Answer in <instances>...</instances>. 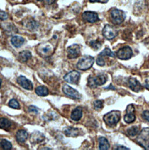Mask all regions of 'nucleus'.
I'll return each instance as SVG.
<instances>
[{"mask_svg":"<svg viewBox=\"0 0 149 150\" xmlns=\"http://www.w3.org/2000/svg\"><path fill=\"white\" fill-rule=\"evenodd\" d=\"M121 112L119 111H112L106 113L104 117L103 120L106 124L110 126L113 127L116 125L121 119Z\"/></svg>","mask_w":149,"mask_h":150,"instance_id":"1","label":"nucleus"},{"mask_svg":"<svg viewBox=\"0 0 149 150\" xmlns=\"http://www.w3.org/2000/svg\"><path fill=\"white\" fill-rule=\"evenodd\" d=\"M94 62V57L90 55L82 57L77 64V68L81 71H86L91 68Z\"/></svg>","mask_w":149,"mask_h":150,"instance_id":"2","label":"nucleus"},{"mask_svg":"<svg viewBox=\"0 0 149 150\" xmlns=\"http://www.w3.org/2000/svg\"><path fill=\"white\" fill-rule=\"evenodd\" d=\"M136 142L145 150H149V127L144 128L141 130Z\"/></svg>","mask_w":149,"mask_h":150,"instance_id":"3","label":"nucleus"},{"mask_svg":"<svg viewBox=\"0 0 149 150\" xmlns=\"http://www.w3.org/2000/svg\"><path fill=\"white\" fill-rule=\"evenodd\" d=\"M107 77L105 75H99L95 77L90 76L88 78V86L93 88H96L97 86L103 85L106 83Z\"/></svg>","mask_w":149,"mask_h":150,"instance_id":"4","label":"nucleus"},{"mask_svg":"<svg viewBox=\"0 0 149 150\" xmlns=\"http://www.w3.org/2000/svg\"><path fill=\"white\" fill-rule=\"evenodd\" d=\"M110 13L112 21L115 25L121 24L125 19V14L122 11L113 9Z\"/></svg>","mask_w":149,"mask_h":150,"instance_id":"5","label":"nucleus"},{"mask_svg":"<svg viewBox=\"0 0 149 150\" xmlns=\"http://www.w3.org/2000/svg\"><path fill=\"white\" fill-rule=\"evenodd\" d=\"M133 51L129 46H124L120 48L116 52V57L121 60H128L132 58Z\"/></svg>","mask_w":149,"mask_h":150,"instance_id":"6","label":"nucleus"},{"mask_svg":"<svg viewBox=\"0 0 149 150\" xmlns=\"http://www.w3.org/2000/svg\"><path fill=\"white\" fill-rule=\"evenodd\" d=\"M62 91L67 96L75 100L80 99L82 96L74 88L68 84H65L62 87Z\"/></svg>","mask_w":149,"mask_h":150,"instance_id":"7","label":"nucleus"},{"mask_svg":"<svg viewBox=\"0 0 149 150\" xmlns=\"http://www.w3.org/2000/svg\"><path fill=\"white\" fill-rule=\"evenodd\" d=\"M135 109L133 104H129L127 106L126 110V115L124 116V120L126 123L129 124L133 123L135 119Z\"/></svg>","mask_w":149,"mask_h":150,"instance_id":"8","label":"nucleus"},{"mask_svg":"<svg viewBox=\"0 0 149 150\" xmlns=\"http://www.w3.org/2000/svg\"><path fill=\"white\" fill-rule=\"evenodd\" d=\"M103 35L107 40H112L118 35V31L111 25H107L103 30Z\"/></svg>","mask_w":149,"mask_h":150,"instance_id":"9","label":"nucleus"},{"mask_svg":"<svg viewBox=\"0 0 149 150\" xmlns=\"http://www.w3.org/2000/svg\"><path fill=\"white\" fill-rule=\"evenodd\" d=\"M80 77V73L76 71H73L69 72L67 75H65V76L64 77V79L68 83H70L73 84H77L79 81Z\"/></svg>","mask_w":149,"mask_h":150,"instance_id":"10","label":"nucleus"},{"mask_svg":"<svg viewBox=\"0 0 149 150\" xmlns=\"http://www.w3.org/2000/svg\"><path fill=\"white\" fill-rule=\"evenodd\" d=\"M82 18L89 23H95L99 21V16L97 13L92 11H86L82 15Z\"/></svg>","mask_w":149,"mask_h":150,"instance_id":"11","label":"nucleus"},{"mask_svg":"<svg viewBox=\"0 0 149 150\" xmlns=\"http://www.w3.org/2000/svg\"><path fill=\"white\" fill-rule=\"evenodd\" d=\"M17 83L23 88L28 90H32L33 89L32 83L23 76H20L17 79Z\"/></svg>","mask_w":149,"mask_h":150,"instance_id":"12","label":"nucleus"},{"mask_svg":"<svg viewBox=\"0 0 149 150\" xmlns=\"http://www.w3.org/2000/svg\"><path fill=\"white\" fill-rule=\"evenodd\" d=\"M80 47L77 44L70 45L67 48L68 57L70 59H74L79 57L80 54Z\"/></svg>","mask_w":149,"mask_h":150,"instance_id":"13","label":"nucleus"},{"mask_svg":"<svg viewBox=\"0 0 149 150\" xmlns=\"http://www.w3.org/2000/svg\"><path fill=\"white\" fill-rule=\"evenodd\" d=\"M128 84L129 88L134 92H139L142 89V85L135 78L131 77L128 80Z\"/></svg>","mask_w":149,"mask_h":150,"instance_id":"14","label":"nucleus"},{"mask_svg":"<svg viewBox=\"0 0 149 150\" xmlns=\"http://www.w3.org/2000/svg\"><path fill=\"white\" fill-rule=\"evenodd\" d=\"M45 139L44 135L38 131H35L32 133L30 138V142L32 144H37L42 142Z\"/></svg>","mask_w":149,"mask_h":150,"instance_id":"15","label":"nucleus"},{"mask_svg":"<svg viewBox=\"0 0 149 150\" xmlns=\"http://www.w3.org/2000/svg\"><path fill=\"white\" fill-rule=\"evenodd\" d=\"M16 137L19 143H23L28 139V133L26 131H25L24 130H19L16 133Z\"/></svg>","mask_w":149,"mask_h":150,"instance_id":"16","label":"nucleus"},{"mask_svg":"<svg viewBox=\"0 0 149 150\" xmlns=\"http://www.w3.org/2000/svg\"><path fill=\"white\" fill-rule=\"evenodd\" d=\"M64 132L66 136L69 137H76L79 134V130L77 128L66 127L64 129Z\"/></svg>","mask_w":149,"mask_h":150,"instance_id":"17","label":"nucleus"},{"mask_svg":"<svg viewBox=\"0 0 149 150\" xmlns=\"http://www.w3.org/2000/svg\"><path fill=\"white\" fill-rule=\"evenodd\" d=\"M99 150H107L110 147V145L106 138L104 137H100L99 138Z\"/></svg>","mask_w":149,"mask_h":150,"instance_id":"18","label":"nucleus"},{"mask_svg":"<svg viewBox=\"0 0 149 150\" xmlns=\"http://www.w3.org/2000/svg\"><path fill=\"white\" fill-rule=\"evenodd\" d=\"M82 116V108L80 107H76L71 113V117L74 121H79Z\"/></svg>","mask_w":149,"mask_h":150,"instance_id":"19","label":"nucleus"},{"mask_svg":"<svg viewBox=\"0 0 149 150\" xmlns=\"http://www.w3.org/2000/svg\"><path fill=\"white\" fill-rule=\"evenodd\" d=\"M25 42L24 38L20 36H13L11 38V42L12 45L16 48H19L21 47Z\"/></svg>","mask_w":149,"mask_h":150,"instance_id":"20","label":"nucleus"},{"mask_svg":"<svg viewBox=\"0 0 149 150\" xmlns=\"http://www.w3.org/2000/svg\"><path fill=\"white\" fill-rule=\"evenodd\" d=\"M32 58V54L29 51H23L19 54V60L22 62H25Z\"/></svg>","mask_w":149,"mask_h":150,"instance_id":"21","label":"nucleus"},{"mask_svg":"<svg viewBox=\"0 0 149 150\" xmlns=\"http://www.w3.org/2000/svg\"><path fill=\"white\" fill-rule=\"evenodd\" d=\"M36 93L38 96L41 97H44L47 96L48 94V88L44 86H40L37 87L36 88Z\"/></svg>","mask_w":149,"mask_h":150,"instance_id":"22","label":"nucleus"},{"mask_svg":"<svg viewBox=\"0 0 149 150\" xmlns=\"http://www.w3.org/2000/svg\"><path fill=\"white\" fill-rule=\"evenodd\" d=\"M11 126V122L6 118H0V129L7 130Z\"/></svg>","mask_w":149,"mask_h":150,"instance_id":"23","label":"nucleus"},{"mask_svg":"<svg viewBox=\"0 0 149 150\" xmlns=\"http://www.w3.org/2000/svg\"><path fill=\"white\" fill-rule=\"evenodd\" d=\"M0 147L5 150H9L12 149V144L5 139H0Z\"/></svg>","mask_w":149,"mask_h":150,"instance_id":"24","label":"nucleus"},{"mask_svg":"<svg viewBox=\"0 0 149 150\" xmlns=\"http://www.w3.org/2000/svg\"><path fill=\"white\" fill-rule=\"evenodd\" d=\"M139 131V127L137 126H133L131 127L127 130V133L129 136L133 137L136 136Z\"/></svg>","mask_w":149,"mask_h":150,"instance_id":"25","label":"nucleus"},{"mask_svg":"<svg viewBox=\"0 0 149 150\" xmlns=\"http://www.w3.org/2000/svg\"><path fill=\"white\" fill-rule=\"evenodd\" d=\"M99 55H100L102 57L109 56V57H115L114 53L111 51V50L109 48H105L100 53V54Z\"/></svg>","mask_w":149,"mask_h":150,"instance_id":"26","label":"nucleus"},{"mask_svg":"<svg viewBox=\"0 0 149 150\" xmlns=\"http://www.w3.org/2000/svg\"><path fill=\"white\" fill-rule=\"evenodd\" d=\"M104 101L102 100H96L94 102L93 105H94V108L97 110H100L103 108V103Z\"/></svg>","mask_w":149,"mask_h":150,"instance_id":"27","label":"nucleus"},{"mask_svg":"<svg viewBox=\"0 0 149 150\" xmlns=\"http://www.w3.org/2000/svg\"><path fill=\"white\" fill-rule=\"evenodd\" d=\"M8 105L11 108H12L14 109H19L20 108V105H19V103L18 102V101H16L15 99L11 100L8 103Z\"/></svg>","mask_w":149,"mask_h":150,"instance_id":"28","label":"nucleus"},{"mask_svg":"<svg viewBox=\"0 0 149 150\" xmlns=\"http://www.w3.org/2000/svg\"><path fill=\"white\" fill-rule=\"evenodd\" d=\"M90 45L93 49L97 50H99L101 48V43L98 40H94L90 42Z\"/></svg>","mask_w":149,"mask_h":150,"instance_id":"29","label":"nucleus"},{"mask_svg":"<svg viewBox=\"0 0 149 150\" xmlns=\"http://www.w3.org/2000/svg\"><path fill=\"white\" fill-rule=\"evenodd\" d=\"M96 62H97V64L100 67H103L105 65L106 62H105V61L103 58V57L102 56H100V55H99L97 59V61H96Z\"/></svg>","mask_w":149,"mask_h":150,"instance_id":"30","label":"nucleus"},{"mask_svg":"<svg viewBox=\"0 0 149 150\" xmlns=\"http://www.w3.org/2000/svg\"><path fill=\"white\" fill-rule=\"evenodd\" d=\"M52 50V48L50 47L49 45H45L44 47L41 48V51L44 54H48Z\"/></svg>","mask_w":149,"mask_h":150,"instance_id":"31","label":"nucleus"},{"mask_svg":"<svg viewBox=\"0 0 149 150\" xmlns=\"http://www.w3.org/2000/svg\"><path fill=\"white\" fill-rule=\"evenodd\" d=\"M8 14L5 12L0 11V19L1 20H2V21L6 20L8 18Z\"/></svg>","mask_w":149,"mask_h":150,"instance_id":"32","label":"nucleus"},{"mask_svg":"<svg viewBox=\"0 0 149 150\" xmlns=\"http://www.w3.org/2000/svg\"><path fill=\"white\" fill-rule=\"evenodd\" d=\"M29 111L30 112H33L35 113H38V109L35 106H33V105H31L29 107V109H28Z\"/></svg>","mask_w":149,"mask_h":150,"instance_id":"33","label":"nucleus"},{"mask_svg":"<svg viewBox=\"0 0 149 150\" xmlns=\"http://www.w3.org/2000/svg\"><path fill=\"white\" fill-rule=\"evenodd\" d=\"M142 117L149 122V111H145L142 113Z\"/></svg>","mask_w":149,"mask_h":150,"instance_id":"34","label":"nucleus"},{"mask_svg":"<svg viewBox=\"0 0 149 150\" xmlns=\"http://www.w3.org/2000/svg\"><path fill=\"white\" fill-rule=\"evenodd\" d=\"M145 87L148 89L149 90V76L146 77V79H145Z\"/></svg>","mask_w":149,"mask_h":150,"instance_id":"35","label":"nucleus"},{"mask_svg":"<svg viewBox=\"0 0 149 150\" xmlns=\"http://www.w3.org/2000/svg\"><path fill=\"white\" fill-rule=\"evenodd\" d=\"M92 2H101V3H106L108 2L109 0H89Z\"/></svg>","mask_w":149,"mask_h":150,"instance_id":"36","label":"nucleus"},{"mask_svg":"<svg viewBox=\"0 0 149 150\" xmlns=\"http://www.w3.org/2000/svg\"><path fill=\"white\" fill-rule=\"evenodd\" d=\"M115 150H129V149L128 148H126L125 147H123V146H119L118 147L116 148V149Z\"/></svg>","mask_w":149,"mask_h":150,"instance_id":"37","label":"nucleus"},{"mask_svg":"<svg viewBox=\"0 0 149 150\" xmlns=\"http://www.w3.org/2000/svg\"><path fill=\"white\" fill-rule=\"evenodd\" d=\"M45 1L48 5H51L53 4L55 1V0H45Z\"/></svg>","mask_w":149,"mask_h":150,"instance_id":"38","label":"nucleus"},{"mask_svg":"<svg viewBox=\"0 0 149 150\" xmlns=\"http://www.w3.org/2000/svg\"><path fill=\"white\" fill-rule=\"evenodd\" d=\"M1 83H2V80L0 79V87H1Z\"/></svg>","mask_w":149,"mask_h":150,"instance_id":"39","label":"nucleus"},{"mask_svg":"<svg viewBox=\"0 0 149 150\" xmlns=\"http://www.w3.org/2000/svg\"><path fill=\"white\" fill-rule=\"evenodd\" d=\"M37 1H42L43 0H37Z\"/></svg>","mask_w":149,"mask_h":150,"instance_id":"40","label":"nucleus"}]
</instances>
